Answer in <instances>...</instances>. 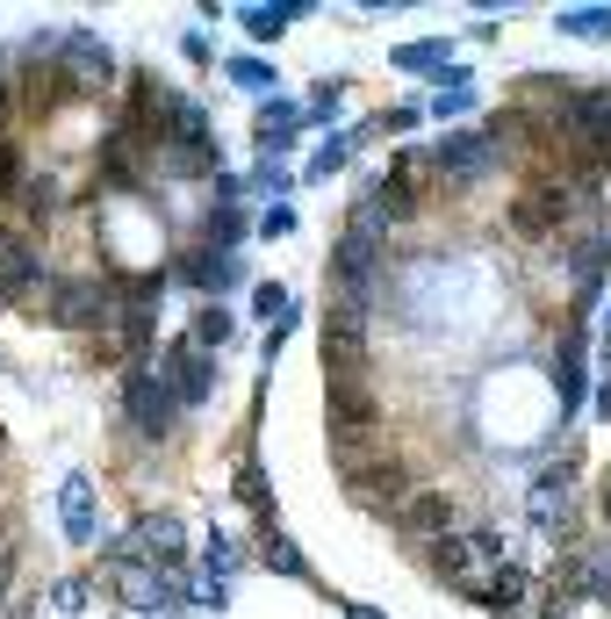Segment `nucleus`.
I'll list each match as a JSON object with an SVG mask.
<instances>
[{
	"label": "nucleus",
	"instance_id": "f8f14e48",
	"mask_svg": "<svg viewBox=\"0 0 611 619\" xmlns=\"http://www.w3.org/2000/svg\"><path fill=\"white\" fill-rule=\"evenodd\" d=\"M554 389H561V411H575V403H583V325H569V331H561Z\"/></svg>",
	"mask_w": 611,
	"mask_h": 619
},
{
	"label": "nucleus",
	"instance_id": "39448f33",
	"mask_svg": "<svg viewBox=\"0 0 611 619\" xmlns=\"http://www.w3.org/2000/svg\"><path fill=\"white\" fill-rule=\"evenodd\" d=\"M389 526H395V533H410V540H447V533H453L447 490H432V482H424V490H410L403 505L389 511Z\"/></svg>",
	"mask_w": 611,
	"mask_h": 619
},
{
	"label": "nucleus",
	"instance_id": "f257e3e1",
	"mask_svg": "<svg viewBox=\"0 0 611 619\" xmlns=\"http://www.w3.org/2000/svg\"><path fill=\"white\" fill-rule=\"evenodd\" d=\"M432 569L453 583V591L482 598V591H489V577L503 569V533H497V526H453V533L432 548Z\"/></svg>",
	"mask_w": 611,
	"mask_h": 619
},
{
	"label": "nucleus",
	"instance_id": "20e7f679",
	"mask_svg": "<svg viewBox=\"0 0 611 619\" xmlns=\"http://www.w3.org/2000/svg\"><path fill=\"white\" fill-rule=\"evenodd\" d=\"M331 432H339V447H353L367 426H374V389H367V375H331Z\"/></svg>",
	"mask_w": 611,
	"mask_h": 619
},
{
	"label": "nucleus",
	"instance_id": "393cba45",
	"mask_svg": "<svg viewBox=\"0 0 611 619\" xmlns=\"http://www.w3.org/2000/svg\"><path fill=\"white\" fill-rule=\"evenodd\" d=\"M439 43H410V51H395V66H432Z\"/></svg>",
	"mask_w": 611,
	"mask_h": 619
},
{
	"label": "nucleus",
	"instance_id": "5701e85b",
	"mask_svg": "<svg viewBox=\"0 0 611 619\" xmlns=\"http://www.w3.org/2000/svg\"><path fill=\"white\" fill-rule=\"evenodd\" d=\"M231 80H238V87H267V66H259V58H238Z\"/></svg>",
	"mask_w": 611,
	"mask_h": 619
},
{
	"label": "nucleus",
	"instance_id": "412c9836",
	"mask_svg": "<svg viewBox=\"0 0 611 619\" xmlns=\"http://www.w3.org/2000/svg\"><path fill=\"white\" fill-rule=\"evenodd\" d=\"M51 606H58V612H80V606H87V583H80V577H66V583L51 591Z\"/></svg>",
	"mask_w": 611,
	"mask_h": 619
},
{
	"label": "nucleus",
	"instance_id": "ddd939ff",
	"mask_svg": "<svg viewBox=\"0 0 611 619\" xmlns=\"http://www.w3.org/2000/svg\"><path fill=\"white\" fill-rule=\"evenodd\" d=\"M166 382H173L180 403H202V397H209V360H202V346H173V368H166Z\"/></svg>",
	"mask_w": 611,
	"mask_h": 619
},
{
	"label": "nucleus",
	"instance_id": "2eb2a0df",
	"mask_svg": "<svg viewBox=\"0 0 611 619\" xmlns=\"http://www.w3.org/2000/svg\"><path fill=\"white\" fill-rule=\"evenodd\" d=\"M475 606H482V612H518V606H525V569L503 562L497 577H489V591L475 598Z\"/></svg>",
	"mask_w": 611,
	"mask_h": 619
},
{
	"label": "nucleus",
	"instance_id": "6e6552de",
	"mask_svg": "<svg viewBox=\"0 0 611 619\" xmlns=\"http://www.w3.org/2000/svg\"><path fill=\"white\" fill-rule=\"evenodd\" d=\"M489 166H497V138H482V130H461V138L439 144V173L447 180H482Z\"/></svg>",
	"mask_w": 611,
	"mask_h": 619
},
{
	"label": "nucleus",
	"instance_id": "c85d7f7f",
	"mask_svg": "<svg viewBox=\"0 0 611 619\" xmlns=\"http://www.w3.org/2000/svg\"><path fill=\"white\" fill-rule=\"evenodd\" d=\"M604 331H611V296H604Z\"/></svg>",
	"mask_w": 611,
	"mask_h": 619
},
{
	"label": "nucleus",
	"instance_id": "bb28decb",
	"mask_svg": "<svg viewBox=\"0 0 611 619\" xmlns=\"http://www.w3.org/2000/svg\"><path fill=\"white\" fill-rule=\"evenodd\" d=\"M598 497H604V519H611V468H604V490Z\"/></svg>",
	"mask_w": 611,
	"mask_h": 619
},
{
	"label": "nucleus",
	"instance_id": "0eeeda50",
	"mask_svg": "<svg viewBox=\"0 0 611 619\" xmlns=\"http://www.w3.org/2000/svg\"><path fill=\"white\" fill-rule=\"evenodd\" d=\"M604 267H611V231H604V223H590V231L569 246V289H575V303H590V296H598Z\"/></svg>",
	"mask_w": 611,
	"mask_h": 619
},
{
	"label": "nucleus",
	"instance_id": "6ab92c4d",
	"mask_svg": "<svg viewBox=\"0 0 611 619\" xmlns=\"http://www.w3.org/2000/svg\"><path fill=\"white\" fill-rule=\"evenodd\" d=\"M231 339V317L223 310H202V325H194V346H223Z\"/></svg>",
	"mask_w": 611,
	"mask_h": 619
},
{
	"label": "nucleus",
	"instance_id": "7ed1b4c3",
	"mask_svg": "<svg viewBox=\"0 0 611 619\" xmlns=\"http://www.w3.org/2000/svg\"><path fill=\"white\" fill-rule=\"evenodd\" d=\"M569 505H575V468H569V461L540 468V476H532V490H525V519L540 526L547 540H561V526H569Z\"/></svg>",
	"mask_w": 611,
	"mask_h": 619
},
{
	"label": "nucleus",
	"instance_id": "423d86ee",
	"mask_svg": "<svg viewBox=\"0 0 611 619\" xmlns=\"http://www.w3.org/2000/svg\"><path fill=\"white\" fill-rule=\"evenodd\" d=\"M109 310H116V296H109V281H94V274H72V281H58V289H51V317H58V325H101Z\"/></svg>",
	"mask_w": 611,
	"mask_h": 619
},
{
	"label": "nucleus",
	"instance_id": "4be33fe9",
	"mask_svg": "<svg viewBox=\"0 0 611 619\" xmlns=\"http://www.w3.org/2000/svg\"><path fill=\"white\" fill-rule=\"evenodd\" d=\"M231 569H238V548H231V540H217V548H209V577H231Z\"/></svg>",
	"mask_w": 611,
	"mask_h": 619
},
{
	"label": "nucleus",
	"instance_id": "cd10ccee",
	"mask_svg": "<svg viewBox=\"0 0 611 619\" xmlns=\"http://www.w3.org/2000/svg\"><path fill=\"white\" fill-rule=\"evenodd\" d=\"M345 619H381V612H367V606H345Z\"/></svg>",
	"mask_w": 611,
	"mask_h": 619
},
{
	"label": "nucleus",
	"instance_id": "f03ea898",
	"mask_svg": "<svg viewBox=\"0 0 611 619\" xmlns=\"http://www.w3.org/2000/svg\"><path fill=\"white\" fill-rule=\"evenodd\" d=\"M173 382H166L159 368H130L122 375V418H130L137 432H144V440H159L166 426H173Z\"/></svg>",
	"mask_w": 611,
	"mask_h": 619
},
{
	"label": "nucleus",
	"instance_id": "dca6fc26",
	"mask_svg": "<svg viewBox=\"0 0 611 619\" xmlns=\"http://www.w3.org/2000/svg\"><path fill=\"white\" fill-rule=\"evenodd\" d=\"M180 274H188L194 289H209V296H217V289H231V281H238V260H223V252H217V260H209V252H194V260L180 267Z\"/></svg>",
	"mask_w": 611,
	"mask_h": 619
},
{
	"label": "nucleus",
	"instance_id": "4468645a",
	"mask_svg": "<svg viewBox=\"0 0 611 619\" xmlns=\"http://www.w3.org/2000/svg\"><path fill=\"white\" fill-rule=\"evenodd\" d=\"M66 80L72 87H101L109 80V51L94 37H66Z\"/></svg>",
	"mask_w": 611,
	"mask_h": 619
},
{
	"label": "nucleus",
	"instance_id": "b1692460",
	"mask_svg": "<svg viewBox=\"0 0 611 619\" xmlns=\"http://www.w3.org/2000/svg\"><path fill=\"white\" fill-rule=\"evenodd\" d=\"M238 231H244V223H238V209H223V217H209V238H223V246H231Z\"/></svg>",
	"mask_w": 611,
	"mask_h": 619
},
{
	"label": "nucleus",
	"instance_id": "a878e982",
	"mask_svg": "<svg viewBox=\"0 0 611 619\" xmlns=\"http://www.w3.org/2000/svg\"><path fill=\"white\" fill-rule=\"evenodd\" d=\"M8 569H14V533L0 526V591H8Z\"/></svg>",
	"mask_w": 611,
	"mask_h": 619
},
{
	"label": "nucleus",
	"instance_id": "f3484780",
	"mask_svg": "<svg viewBox=\"0 0 611 619\" xmlns=\"http://www.w3.org/2000/svg\"><path fill=\"white\" fill-rule=\"evenodd\" d=\"M561 29L583 37V43H604L611 37V8H575V14H561Z\"/></svg>",
	"mask_w": 611,
	"mask_h": 619
},
{
	"label": "nucleus",
	"instance_id": "a211bd4d",
	"mask_svg": "<svg viewBox=\"0 0 611 619\" xmlns=\"http://www.w3.org/2000/svg\"><path fill=\"white\" fill-rule=\"evenodd\" d=\"M288 14H296V8H244V29H252V37H281Z\"/></svg>",
	"mask_w": 611,
	"mask_h": 619
},
{
	"label": "nucleus",
	"instance_id": "1a4fd4ad",
	"mask_svg": "<svg viewBox=\"0 0 611 619\" xmlns=\"http://www.w3.org/2000/svg\"><path fill=\"white\" fill-rule=\"evenodd\" d=\"M569 598H598V606H611V540H590V548L569 555Z\"/></svg>",
	"mask_w": 611,
	"mask_h": 619
},
{
	"label": "nucleus",
	"instance_id": "9b49d317",
	"mask_svg": "<svg viewBox=\"0 0 611 619\" xmlns=\"http://www.w3.org/2000/svg\"><path fill=\"white\" fill-rule=\"evenodd\" d=\"M58 526H66L72 540H94V482H87V476L58 482Z\"/></svg>",
	"mask_w": 611,
	"mask_h": 619
},
{
	"label": "nucleus",
	"instance_id": "9d476101",
	"mask_svg": "<svg viewBox=\"0 0 611 619\" xmlns=\"http://www.w3.org/2000/svg\"><path fill=\"white\" fill-rule=\"evenodd\" d=\"M331 274H339V289H374V274H381V246H374V238H360V231H345L339 252H331Z\"/></svg>",
	"mask_w": 611,
	"mask_h": 619
},
{
	"label": "nucleus",
	"instance_id": "aec40b11",
	"mask_svg": "<svg viewBox=\"0 0 611 619\" xmlns=\"http://www.w3.org/2000/svg\"><path fill=\"white\" fill-rule=\"evenodd\" d=\"M267 569H281V577H302V555L288 548L281 533H273V540H267Z\"/></svg>",
	"mask_w": 611,
	"mask_h": 619
}]
</instances>
